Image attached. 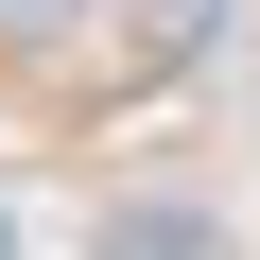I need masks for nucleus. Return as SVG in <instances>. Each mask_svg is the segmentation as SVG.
I'll list each match as a JSON object with an SVG mask.
<instances>
[{"mask_svg":"<svg viewBox=\"0 0 260 260\" xmlns=\"http://www.w3.org/2000/svg\"><path fill=\"white\" fill-rule=\"evenodd\" d=\"M104 260H225V225L191 191H104Z\"/></svg>","mask_w":260,"mask_h":260,"instance_id":"nucleus-1","label":"nucleus"},{"mask_svg":"<svg viewBox=\"0 0 260 260\" xmlns=\"http://www.w3.org/2000/svg\"><path fill=\"white\" fill-rule=\"evenodd\" d=\"M208 35H225V0H156V18H139V70H191Z\"/></svg>","mask_w":260,"mask_h":260,"instance_id":"nucleus-2","label":"nucleus"},{"mask_svg":"<svg viewBox=\"0 0 260 260\" xmlns=\"http://www.w3.org/2000/svg\"><path fill=\"white\" fill-rule=\"evenodd\" d=\"M70 18H87V0H0V35H18V52H52Z\"/></svg>","mask_w":260,"mask_h":260,"instance_id":"nucleus-3","label":"nucleus"},{"mask_svg":"<svg viewBox=\"0 0 260 260\" xmlns=\"http://www.w3.org/2000/svg\"><path fill=\"white\" fill-rule=\"evenodd\" d=\"M0 260H18V208H0Z\"/></svg>","mask_w":260,"mask_h":260,"instance_id":"nucleus-4","label":"nucleus"}]
</instances>
